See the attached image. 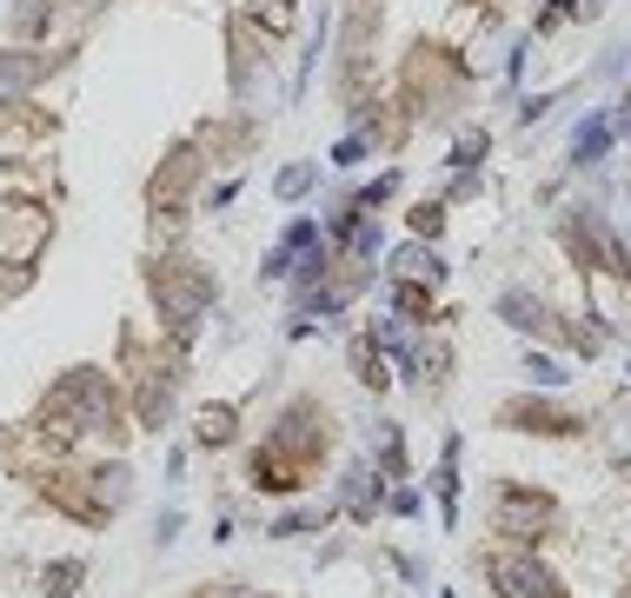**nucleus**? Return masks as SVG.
<instances>
[{
	"label": "nucleus",
	"mask_w": 631,
	"mask_h": 598,
	"mask_svg": "<svg viewBox=\"0 0 631 598\" xmlns=\"http://www.w3.org/2000/svg\"><path fill=\"white\" fill-rule=\"evenodd\" d=\"M505 425H519V433H579V419L551 406H505Z\"/></svg>",
	"instance_id": "3"
},
{
	"label": "nucleus",
	"mask_w": 631,
	"mask_h": 598,
	"mask_svg": "<svg viewBox=\"0 0 631 598\" xmlns=\"http://www.w3.org/2000/svg\"><path fill=\"white\" fill-rule=\"evenodd\" d=\"M486 146H492V140H486V127H479V133H465V140L452 146V166H459V174H472V166L486 160Z\"/></svg>",
	"instance_id": "8"
},
{
	"label": "nucleus",
	"mask_w": 631,
	"mask_h": 598,
	"mask_svg": "<svg viewBox=\"0 0 631 598\" xmlns=\"http://www.w3.org/2000/svg\"><path fill=\"white\" fill-rule=\"evenodd\" d=\"M312 180H320V166H286V174H279V200H299V194H312Z\"/></svg>",
	"instance_id": "11"
},
{
	"label": "nucleus",
	"mask_w": 631,
	"mask_h": 598,
	"mask_svg": "<svg viewBox=\"0 0 631 598\" xmlns=\"http://www.w3.org/2000/svg\"><path fill=\"white\" fill-rule=\"evenodd\" d=\"M392 273H400V280H445V267H439V253L432 246H400V253H392Z\"/></svg>",
	"instance_id": "5"
},
{
	"label": "nucleus",
	"mask_w": 631,
	"mask_h": 598,
	"mask_svg": "<svg viewBox=\"0 0 631 598\" xmlns=\"http://www.w3.org/2000/svg\"><path fill=\"white\" fill-rule=\"evenodd\" d=\"M499 313H505V326H519V332H545V326H551V313H545L532 293H505Z\"/></svg>",
	"instance_id": "7"
},
{
	"label": "nucleus",
	"mask_w": 631,
	"mask_h": 598,
	"mask_svg": "<svg viewBox=\"0 0 631 598\" xmlns=\"http://www.w3.org/2000/svg\"><path fill=\"white\" fill-rule=\"evenodd\" d=\"M624 107H631V87H624Z\"/></svg>",
	"instance_id": "19"
},
{
	"label": "nucleus",
	"mask_w": 631,
	"mask_h": 598,
	"mask_svg": "<svg viewBox=\"0 0 631 598\" xmlns=\"http://www.w3.org/2000/svg\"><path fill=\"white\" fill-rule=\"evenodd\" d=\"M545 107H551V94H532V101H519V120L532 127V120H545Z\"/></svg>",
	"instance_id": "17"
},
{
	"label": "nucleus",
	"mask_w": 631,
	"mask_h": 598,
	"mask_svg": "<svg viewBox=\"0 0 631 598\" xmlns=\"http://www.w3.org/2000/svg\"><path fill=\"white\" fill-rule=\"evenodd\" d=\"M353 366H359V379H366V386H385V366H379V353H372V347H353Z\"/></svg>",
	"instance_id": "15"
},
{
	"label": "nucleus",
	"mask_w": 631,
	"mask_h": 598,
	"mask_svg": "<svg viewBox=\"0 0 631 598\" xmlns=\"http://www.w3.org/2000/svg\"><path fill=\"white\" fill-rule=\"evenodd\" d=\"M200 439H213V446H226V439H233V406H213V412H206Z\"/></svg>",
	"instance_id": "13"
},
{
	"label": "nucleus",
	"mask_w": 631,
	"mask_h": 598,
	"mask_svg": "<svg viewBox=\"0 0 631 598\" xmlns=\"http://www.w3.org/2000/svg\"><path fill=\"white\" fill-rule=\"evenodd\" d=\"M400 313H406V319H419V313H432V300L419 293V280H406V286H400Z\"/></svg>",
	"instance_id": "16"
},
{
	"label": "nucleus",
	"mask_w": 631,
	"mask_h": 598,
	"mask_svg": "<svg viewBox=\"0 0 631 598\" xmlns=\"http://www.w3.org/2000/svg\"><path fill=\"white\" fill-rule=\"evenodd\" d=\"M486 572H492V585H499L505 598H565V585L551 578L532 552H492Z\"/></svg>",
	"instance_id": "2"
},
{
	"label": "nucleus",
	"mask_w": 631,
	"mask_h": 598,
	"mask_svg": "<svg viewBox=\"0 0 631 598\" xmlns=\"http://www.w3.org/2000/svg\"><path fill=\"white\" fill-rule=\"evenodd\" d=\"M432 492H439V505H445V526L459 519V439H445V453H439V472H432Z\"/></svg>",
	"instance_id": "6"
},
{
	"label": "nucleus",
	"mask_w": 631,
	"mask_h": 598,
	"mask_svg": "<svg viewBox=\"0 0 631 598\" xmlns=\"http://www.w3.org/2000/svg\"><path fill=\"white\" fill-rule=\"evenodd\" d=\"M439 226H445V207H413V233L419 239H439Z\"/></svg>",
	"instance_id": "14"
},
{
	"label": "nucleus",
	"mask_w": 631,
	"mask_h": 598,
	"mask_svg": "<svg viewBox=\"0 0 631 598\" xmlns=\"http://www.w3.org/2000/svg\"><path fill=\"white\" fill-rule=\"evenodd\" d=\"M565 14H572V21H592V14H598V0H559L551 14H538V27H559Z\"/></svg>",
	"instance_id": "12"
},
{
	"label": "nucleus",
	"mask_w": 631,
	"mask_h": 598,
	"mask_svg": "<svg viewBox=\"0 0 631 598\" xmlns=\"http://www.w3.org/2000/svg\"><path fill=\"white\" fill-rule=\"evenodd\" d=\"M551 519H559V505H551L545 492H525V485H505L499 505H492V526L505 539H519V546H538L551 532Z\"/></svg>",
	"instance_id": "1"
},
{
	"label": "nucleus",
	"mask_w": 631,
	"mask_h": 598,
	"mask_svg": "<svg viewBox=\"0 0 631 598\" xmlns=\"http://www.w3.org/2000/svg\"><path fill=\"white\" fill-rule=\"evenodd\" d=\"M81 572H87L81 559H60V565H47V591H53V598H67L73 585H81Z\"/></svg>",
	"instance_id": "10"
},
{
	"label": "nucleus",
	"mask_w": 631,
	"mask_h": 598,
	"mask_svg": "<svg viewBox=\"0 0 631 598\" xmlns=\"http://www.w3.org/2000/svg\"><path fill=\"white\" fill-rule=\"evenodd\" d=\"M605 153H611V120H605V114H592V120L572 133V160H579V166H598Z\"/></svg>",
	"instance_id": "4"
},
{
	"label": "nucleus",
	"mask_w": 631,
	"mask_h": 598,
	"mask_svg": "<svg viewBox=\"0 0 631 598\" xmlns=\"http://www.w3.org/2000/svg\"><path fill=\"white\" fill-rule=\"evenodd\" d=\"M359 153H366V140H359V133H353V140H340V146H333V160H340V166H353V160H359Z\"/></svg>",
	"instance_id": "18"
},
{
	"label": "nucleus",
	"mask_w": 631,
	"mask_h": 598,
	"mask_svg": "<svg viewBox=\"0 0 631 598\" xmlns=\"http://www.w3.org/2000/svg\"><path fill=\"white\" fill-rule=\"evenodd\" d=\"M525 373H532V386H565V366L551 353H525Z\"/></svg>",
	"instance_id": "9"
}]
</instances>
